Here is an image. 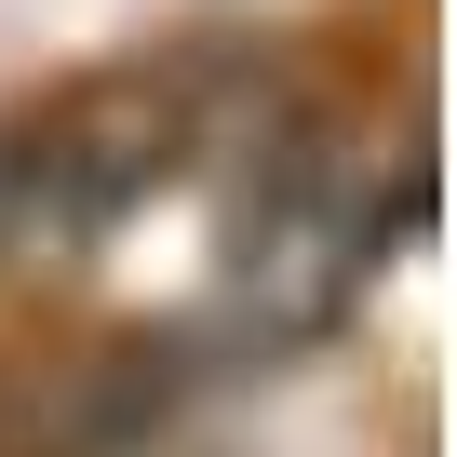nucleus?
Returning <instances> with one entry per match:
<instances>
[{"instance_id": "obj_1", "label": "nucleus", "mask_w": 457, "mask_h": 457, "mask_svg": "<svg viewBox=\"0 0 457 457\" xmlns=\"http://www.w3.org/2000/svg\"><path fill=\"white\" fill-rule=\"evenodd\" d=\"M350 270H363V215H350L337 175H296V188L243 228V310H256L270 337H310V323L350 296Z\"/></svg>"}]
</instances>
